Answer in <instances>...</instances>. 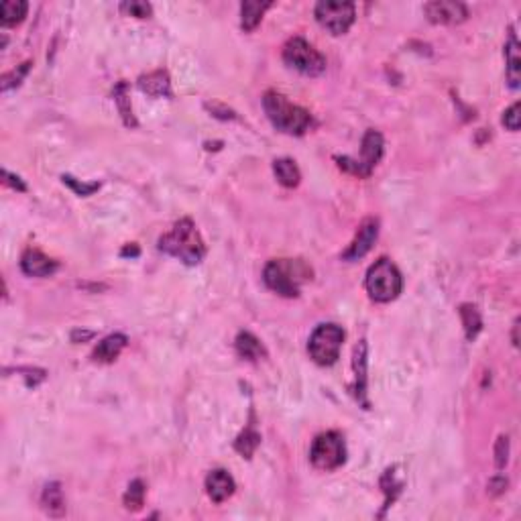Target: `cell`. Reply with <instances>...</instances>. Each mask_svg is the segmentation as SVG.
I'll return each instance as SVG.
<instances>
[{
    "label": "cell",
    "mask_w": 521,
    "mask_h": 521,
    "mask_svg": "<svg viewBox=\"0 0 521 521\" xmlns=\"http://www.w3.org/2000/svg\"><path fill=\"white\" fill-rule=\"evenodd\" d=\"M309 460L320 471H334L346 460V446L344 438L338 432L320 434L309 450Z\"/></svg>",
    "instance_id": "obj_7"
},
{
    "label": "cell",
    "mask_w": 521,
    "mask_h": 521,
    "mask_svg": "<svg viewBox=\"0 0 521 521\" xmlns=\"http://www.w3.org/2000/svg\"><path fill=\"white\" fill-rule=\"evenodd\" d=\"M159 251L184 260L185 265H198L206 255V245L196 224L190 218H184L171 229V232L159 238Z\"/></svg>",
    "instance_id": "obj_1"
},
{
    "label": "cell",
    "mask_w": 521,
    "mask_h": 521,
    "mask_svg": "<svg viewBox=\"0 0 521 521\" xmlns=\"http://www.w3.org/2000/svg\"><path fill=\"white\" fill-rule=\"evenodd\" d=\"M27 9H29V4L23 2V0H4L0 4V23L4 27H11V25L21 23L25 18V15H27Z\"/></svg>",
    "instance_id": "obj_21"
},
{
    "label": "cell",
    "mask_w": 521,
    "mask_h": 521,
    "mask_svg": "<svg viewBox=\"0 0 521 521\" xmlns=\"http://www.w3.org/2000/svg\"><path fill=\"white\" fill-rule=\"evenodd\" d=\"M354 368H356V395H358V399H363L365 387H367V375H365V371H367V344H365V340H361L356 351H354ZM363 403H365V399H363Z\"/></svg>",
    "instance_id": "obj_22"
},
{
    "label": "cell",
    "mask_w": 521,
    "mask_h": 521,
    "mask_svg": "<svg viewBox=\"0 0 521 521\" xmlns=\"http://www.w3.org/2000/svg\"><path fill=\"white\" fill-rule=\"evenodd\" d=\"M29 65L31 63L29 62H25L18 70H13L11 74H6V76L2 77V92H6V90H11V88H15V86H18L21 84V79L25 77V74L29 72Z\"/></svg>",
    "instance_id": "obj_28"
},
{
    "label": "cell",
    "mask_w": 521,
    "mask_h": 521,
    "mask_svg": "<svg viewBox=\"0 0 521 521\" xmlns=\"http://www.w3.org/2000/svg\"><path fill=\"white\" fill-rule=\"evenodd\" d=\"M41 503H43V509L51 517H62L65 513V499H63L62 485L60 483H49L45 490H43Z\"/></svg>",
    "instance_id": "obj_18"
},
{
    "label": "cell",
    "mask_w": 521,
    "mask_h": 521,
    "mask_svg": "<svg viewBox=\"0 0 521 521\" xmlns=\"http://www.w3.org/2000/svg\"><path fill=\"white\" fill-rule=\"evenodd\" d=\"M273 173H275L277 182L281 185H285V187H295V185L300 184V180H302V173H300L297 165L293 163L292 159H287V157L277 159L275 163H273Z\"/></svg>",
    "instance_id": "obj_19"
},
{
    "label": "cell",
    "mask_w": 521,
    "mask_h": 521,
    "mask_svg": "<svg viewBox=\"0 0 521 521\" xmlns=\"http://www.w3.org/2000/svg\"><path fill=\"white\" fill-rule=\"evenodd\" d=\"M342 342H344V330L338 324H322L309 336L307 351L318 365L330 367L340 356Z\"/></svg>",
    "instance_id": "obj_5"
},
{
    "label": "cell",
    "mask_w": 521,
    "mask_h": 521,
    "mask_svg": "<svg viewBox=\"0 0 521 521\" xmlns=\"http://www.w3.org/2000/svg\"><path fill=\"white\" fill-rule=\"evenodd\" d=\"M263 108L271 124L285 135H304L312 123V116L307 110L295 106L285 96L273 92V90L263 96Z\"/></svg>",
    "instance_id": "obj_2"
},
{
    "label": "cell",
    "mask_w": 521,
    "mask_h": 521,
    "mask_svg": "<svg viewBox=\"0 0 521 521\" xmlns=\"http://www.w3.org/2000/svg\"><path fill=\"white\" fill-rule=\"evenodd\" d=\"M507 460H509V438L499 436L497 446H495V464H497V468H503Z\"/></svg>",
    "instance_id": "obj_30"
},
{
    "label": "cell",
    "mask_w": 521,
    "mask_h": 521,
    "mask_svg": "<svg viewBox=\"0 0 521 521\" xmlns=\"http://www.w3.org/2000/svg\"><path fill=\"white\" fill-rule=\"evenodd\" d=\"M379 236V220L377 218H367L363 220V224L358 226V232L354 236V241L349 245V248L342 253L344 260H358L367 255L373 248L375 241Z\"/></svg>",
    "instance_id": "obj_10"
},
{
    "label": "cell",
    "mask_w": 521,
    "mask_h": 521,
    "mask_svg": "<svg viewBox=\"0 0 521 521\" xmlns=\"http://www.w3.org/2000/svg\"><path fill=\"white\" fill-rule=\"evenodd\" d=\"M283 62L290 67L306 74V76H320L326 70V60L324 55L314 49L302 37H293L283 47Z\"/></svg>",
    "instance_id": "obj_6"
},
{
    "label": "cell",
    "mask_w": 521,
    "mask_h": 521,
    "mask_svg": "<svg viewBox=\"0 0 521 521\" xmlns=\"http://www.w3.org/2000/svg\"><path fill=\"white\" fill-rule=\"evenodd\" d=\"M236 351L238 354L246 358V361H259L260 356H265V349L260 344V340L257 336H253L251 332H241L236 336Z\"/></svg>",
    "instance_id": "obj_20"
},
{
    "label": "cell",
    "mask_w": 521,
    "mask_h": 521,
    "mask_svg": "<svg viewBox=\"0 0 521 521\" xmlns=\"http://www.w3.org/2000/svg\"><path fill=\"white\" fill-rule=\"evenodd\" d=\"M306 277V267L293 260H271L263 271L267 287L285 297H295L300 293V281Z\"/></svg>",
    "instance_id": "obj_4"
},
{
    "label": "cell",
    "mask_w": 521,
    "mask_h": 521,
    "mask_svg": "<svg viewBox=\"0 0 521 521\" xmlns=\"http://www.w3.org/2000/svg\"><path fill=\"white\" fill-rule=\"evenodd\" d=\"M145 503V483L143 481H133L128 489L124 493V507L128 511H138Z\"/></svg>",
    "instance_id": "obj_25"
},
{
    "label": "cell",
    "mask_w": 521,
    "mask_h": 521,
    "mask_svg": "<svg viewBox=\"0 0 521 521\" xmlns=\"http://www.w3.org/2000/svg\"><path fill=\"white\" fill-rule=\"evenodd\" d=\"M114 100H116L119 110H121V114H123L124 124H126V126H137V121H135V116H133V108H131V100H128V96H126V84H124V82H121V84L114 88Z\"/></svg>",
    "instance_id": "obj_26"
},
{
    "label": "cell",
    "mask_w": 521,
    "mask_h": 521,
    "mask_svg": "<svg viewBox=\"0 0 521 521\" xmlns=\"http://www.w3.org/2000/svg\"><path fill=\"white\" fill-rule=\"evenodd\" d=\"M271 6V2H259V0H245L241 4V27L245 31H253L260 23V18L265 15V11Z\"/></svg>",
    "instance_id": "obj_17"
},
{
    "label": "cell",
    "mask_w": 521,
    "mask_h": 521,
    "mask_svg": "<svg viewBox=\"0 0 521 521\" xmlns=\"http://www.w3.org/2000/svg\"><path fill=\"white\" fill-rule=\"evenodd\" d=\"M206 108H208V110H210V112H212L214 116L222 119V121H229V119H230V121H234V119H236V114H234V112H232L230 108L222 106V104H216V102H214V104H210V102H208V104H206Z\"/></svg>",
    "instance_id": "obj_32"
},
{
    "label": "cell",
    "mask_w": 521,
    "mask_h": 521,
    "mask_svg": "<svg viewBox=\"0 0 521 521\" xmlns=\"http://www.w3.org/2000/svg\"><path fill=\"white\" fill-rule=\"evenodd\" d=\"M2 175H4V182H6L9 185H13V187L18 190V192H25V190H27V185L21 182V177H16V175H13V173H9V171H4Z\"/></svg>",
    "instance_id": "obj_33"
},
{
    "label": "cell",
    "mask_w": 521,
    "mask_h": 521,
    "mask_svg": "<svg viewBox=\"0 0 521 521\" xmlns=\"http://www.w3.org/2000/svg\"><path fill=\"white\" fill-rule=\"evenodd\" d=\"M124 346H126L124 334H110L102 342H98V346L94 349L92 358L96 363H112L119 358V354L123 353Z\"/></svg>",
    "instance_id": "obj_15"
},
{
    "label": "cell",
    "mask_w": 521,
    "mask_h": 521,
    "mask_svg": "<svg viewBox=\"0 0 521 521\" xmlns=\"http://www.w3.org/2000/svg\"><path fill=\"white\" fill-rule=\"evenodd\" d=\"M517 328H520V320H515V324H513V346L520 344V340H517Z\"/></svg>",
    "instance_id": "obj_36"
},
{
    "label": "cell",
    "mask_w": 521,
    "mask_h": 521,
    "mask_svg": "<svg viewBox=\"0 0 521 521\" xmlns=\"http://www.w3.org/2000/svg\"><path fill=\"white\" fill-rule=\"evenodd\" d=\"M507 487V481L503 476H499V478H493L489 483V493L490 495H499V493H503V489Z\"/></svg>",
    "instance_id": "obj_34"
},
{
    "label": "cell",
    "mask_w": 521,
    "mask_h": 521,
    "mask_svg": "<svg viewBox=\"0 0 521 521\" xmlns=\"http://www.w3.org/2000/svg\"><path fill=\"white\" fill-rule=\"evenodd\" d=\"M367 292L371 300L379 302V304H387L391 300H395L401 287H403V279L399 269L389 259L375 260V265L368 269L367 273Z\"/></svg>",
    "instance_id": "obj_3"
},
{
    "label": "cell",
    "mask_w": 521,
    "mask_h": 521,
    "mask_svg": "<svg viewBox=\"0 0 521 521\" xmlns=\"http://www.w3.org/2000/svg\"><path fill=\"white\" fill-rule=\"evenodd\" d=\"M520 102H515L513 106L507 110L505 114H503V124H505L509 131H520V121H521V114H520Z\"/></svg>",
    "instance_id": "obj_31"
},
{
    "label": "cell",
    "mask_w": 521,
    "mask_h": 521,
    "mask_svg": "<svg viewBox=\"0 0 521 521\" xmlns=\"http://www.w3.org/2000/svg\"><path fill=\"white\" fill-rule=\"evenodd\" d=\"M316 21L324 29L332 35H342L351 29L354 23V4L353 2H336V0H322L316 4Z\"/></svg>",
    "instance_id": "obj_9"
},
{
    "label": "cell",
    "mask_w": 521,
    "mask_h": 521,
    "mask_svg": "<svg viewBox=\"0 0 521 521\" xmlns=\"http://www.w3.org/2000/svg\"><path fill=\"white\" fill-rule=\"evenodd\" d=\"M121 255H123V257H128V255H131V257H137V255H138V248L135 245H133V246H126V248H124V251H123V253H121Z\"/></svg>",
    "instance_id": "obj_35"
},
{
    "label": "cell",
    "mask_w": 521,
    "mask_h": 521,
    "mask_svg": "<svg viewBox=\"0 0 521 521\" xmlns=\"http://www.w3.org/2000/svg\"><path fill=\"white\" fill-rule=\"evenodd\" d=\"M383 155V137L377 131H367V135L363 138V149H361V159L354 161L351 157H336L338 165L346 171H351L358 177H368L373 168L379 163Z\"/></svg>",
    "instance_id": "obj_8"
},
{
    "label": "cell",
    "mask_w": 521,
    "mask_h": 521,
    "mask_svg": "<svg viewBox=\"0 0 521 521\" xmlns=\"http://www.w3.org/2000/svg\"><path fill=\"white\" fill-rule=\"evenodd\" d=\"M460 318H462V324H464V332H466V338L468 340H475L483 328V320H481V314L475 306L471 304H464L460 306Z\"/></svg>",
    "instance_id": "obj_23"
},
{
    "label": "cell",
    "mask_w": 521,
    "mask_h": 521,
    "mask_svg": "<svg viewBox=\"0 0 521 521\" xmlns=\"http://www.w3.org/2000/svg\"><path fill=\"white\" fill-rule=\"evenodd\" d=\"M260 444V436L259 432L255 429V426L251 424L248 428L236 438V442H234V448L245 456V459H251L253 456V452L257 450V446Z\"/></svg>",
    "instance_id": "obj_24"
},
{
    "label": "cell",
    "mask_w": 521,
    "mask_h": 521,
    "mask_svg": "<svg viewBox=\"0 0 521 521\" xmlns=\"http://www.w3.org/2000/svg\"><path fill=\"white\" fill-rule=\"evenodd\" d=\"M121 9H123L126 15L137 16V18H147V16H151V13H153V11H151V4H147V2H138V0L123 2Z\"/></svg>",
    "instance_id": "obj_27"
},
{
    "label": "cell",
    "mask_w": 521,
    "mask_h": 521,
    "mask_svg": "<svg viewBox=\"0 0 521 521\" xmlns=\"http://www.w3.org/2000/svg\"><path fill=\"white\" fill-rule=\"evenodd\" d=\"M138 88L153 98H169L171 96L168 72H151L147 76H141L138 77Z\"/></svg>",
    "instance_id": "obj_16"
},
{
    "label": "cell",
    "mask_w": 521,
    "mask_h": 521,
    "mask_svg": "<svg viewBox=\"0 0 521 521\" xmlns=\"http://www.w3.org/2000/svg\"><path fill=\"white\" fill-rule=\"evenodd\" d=\"M63 184L70 185L77 196H90L92 192H96L100 187V184H82V182H77L76 177H72V175H63Z\"/></svg>",
    "instance_id": "obj_29"
},
{
    "label": "cell",
    "mask_w": 521,
    "mask_h": 521,
    "mask_svg": "<svg viewBox=\"0 0 521 521\" xmlns=\"http://www.w3.org/2000/svg\"><path fill=\"white\" fill-rule=\"evenodd\" d=\"M424 13L432 23H440V25H456L466 21L468 11L462 2H454V0H436V2H428L424 6Z\"/></svg>",
    "instance_id": "obj_11"
},
{
    "label": "cell",
    "mask_w": 521,
    "mask_h": 521,
    "mask_svg": "<svg viewBox=\"0 0 521 521\" xmlns=\"http://www.w3.org/2000/svg\"><path fill=\"white\" fill-rule=\"evenodd\" d=\"M21 269L31 277H47L51 273H55L57 269V263L53 259H49L47 255H43L41 251L37 248H29L23 259H21Z\"/></svg>",
    "instance_id": "obj_13"
},
{
    "label": "cell",
    "mask_w": 521,
    "mask_h": 521,
    "mask_svg": "<svg viewBox=\"0 0 521 521\" xmlns=\"http://www.w3.org/2000/svg\"><path fill=\"white\" fill-rule=\"evenodd\" d=\"M505 63H507V82L513 90L520 88L521 82V51L520 41L515 33H509V41L505 45Z\"/></svg>",
    "instance_id": "obj_14"
},
{
    "label": "cell",
    "mask_w": 521,
    "mask_h": 521,
    "mask_svg": "<svg viewBox=\"0 0 521 521\" xmlns=\"http://www.w3.org/2000/svg\"><path fill=\"white\" fill-rule=\"evenodd\" d=\"M236 489V485H234V478L226 473V471H222V468H216L212 471L208 478H206V490H208V497L214 501V503H222V501H226L229 497H232V493Z\"/></svg>",
    "instance_id": "obj_12"
}]
</instances>
